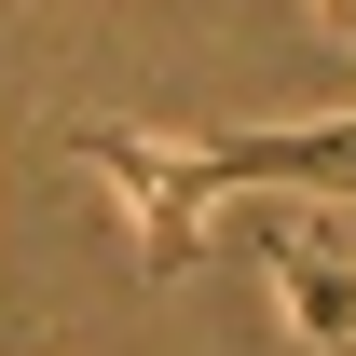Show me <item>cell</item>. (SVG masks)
<instances>
[{
  "label": "cell",
  "instance_id": "6da1fadb",
  "mask_svg": "<svg viewBox=\"0 0 356 356\" xmlns=\"http://www.w3.org/2000/svg\"><path fill=\"white\" fill-rule=\"evenodd\" d=\"M110 192H124V220H137V274H192V247H206V165L178 151V137H137V124H83L69 137Z\"/></svg>",
  "mask_w": 356,
  "mask_h": 356
},
{
  "label": "cell",
  "instance_id": "7a4b0ae2",
  "mask_svg": "<svg viewBox=\"0 0 356 356\" xmlns=\"http://www.w3.org/2000/svg\"><path fill=\"white\" fill-rule=\"evenodd\" d=\"M206 192H356V110L329 124H247V137H192Z\"/></svg>",
  "mask_w": 356,
  "mask_h": 356
}]
</instances>
